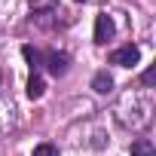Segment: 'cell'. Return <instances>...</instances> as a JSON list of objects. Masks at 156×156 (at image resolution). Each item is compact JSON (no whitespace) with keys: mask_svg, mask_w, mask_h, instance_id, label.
I'll use <instances>...</instances> for the list:
<instances>
[{"mask_svg":"<svg viewBox=\"0 0 156 156\" xmlns=\"http://www.w3.org/2000/svg\"><path fill=\"white\" fill-rule=\"evenodd\" d=\"M58 16H61V12H58V6L52 3V0H43L40 6L31 9V22H37L40 28H55V25H58Z\"/></svg>","mask_w":156,"mask_h":156,"instance_id":"obj_1","label":"cell"},{"mask_svg":"<svg viewBox=\"0 0 156 156\" xmlns=\"http://www.w3.org/2000/svg\"><path fill=\"white\" fill-rule=\"evenodd\" d=\"M138 61H141V49H138L135 43L119 46V49H113V52H110V64H119V67H135Z\"/></svg>","mask_w":156,"mask_h":156,"instance_id":"obj_2","label":"cell"},{"mask_svg":"<svg viewBox=\"0 0 156 156\" xmlns=\"http://www.w3.org/2000/svg\"><path fill=\"white\" fill-rule=\"evenodd\" d=\"M43 61H46V67H49L52 76H64L67 67H70V55H67V52H46Z\"/></svg>","mask_w":156,"mask_h":156,"instance_id":"obj_3","label":"cell"},{"mask_svg":"<svg viewBox=\"0 0 156 156\" xmlns=\"http://www.w3.org/2000/svg\"><path fill=\"white\" fill-rule=\"evenodd\" d=\"M110 37H113V19L107 12L95 16V43H107Z\"/></svg>","mask_w":156,"mask_h":156,"instance_id":"obj_4","label":"cell"},{"mask_svg":"<svg viewBox=\"0 0 156 156\" xmlns=\"http://www.w3.org/2000/svg\"><path fill=\"white\" fill-rule=\"evenodd\" d=\"M92 89H95L98 95H107V92L113 89V76H110L107 70H98V73L92 76Z\"/></svg>","mask_w":156,"mask_h":156,"instance_id":"obj_5","label":"cell"},{"mask_svg":"<svg viewBox=\"0 0 156 156\" xmlns=\"http://www.w3.org/2000/svg\"><path fill=\"white\" fill-rule=\"evenodd\" d=\"M132 156H156V147L150 138H135L132 141Z\"/></svg>","mask_w":156,"mask_h":156,"instance_id":"obj_6","label":"cell"},{"mask_svg":"<svg viewBox=\"0 0 156 156\" xmlns=\"http://www.w3.org/2000/svg\"><path fill=\"white\" fill-rule=\"evenodd\" d=\"M43 92H46L43 76H40V73H31V80H28V98H40Z\"/></svg>","mask_w":156,"mask_h":156,"instance_id":"obj_7","label":"cell"},{"mask_svg":"<svg viewBox=\"0 0 156 156\" xmlns=\"http://www.w3.org/2000/svg\"><path fill=\"white\" fill-rule=\"evenodd\" d=\"M22 55H25V58L31 61V67H34V70H37V67L43 64V55H40V52H37L34 46H22Z\"/></svg>","mask_w":156,"mask_h":156,"instance_id":"obj_8","label":"cell"},{"mask_svg":"<svg viewBox=\"0 0 156 156\" xmlns=\"http://www.w3.org/2000/svg\"><path fill=\"white\" fill-rule=\"evenodd\" d=\"M34 156H58V150L52 144H37L34 147Z\"/></svg>","mask_w":156,"mask_h":156,"instance_id":"obj_9","label":"cell"},{"mask_svg":"<svg viewBox=\"0 0 156 156\" xmlns=\"http://www.w3.org/2000/svg\"><path fill=\"white\" fill-rule=\"evenodd\" d=\"M141 83H144L147 89H150V86L156 83V67H147V70H144V76H141Z\"/></svg>","mask_w":156,"mask_h":156,"instance_id":"obj_10","label":"cell"},{"mask_svg":"<svg viewBox=\"0 0 156 156\" xmlns=\"http://www.w3.org/2000/svg\"><path fill=\"white\" fill-rule=\"evenodd\" d=\"M76 3H83V0H76Z\"/></svg>","mask_w":156,"mask_h":156,"instance_id":"obj_11","label":"cell"}]
</instances>
